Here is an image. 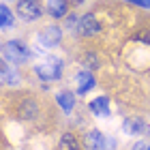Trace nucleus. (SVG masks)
I'll use <instances>...</instances> for the list:
<instances>
[{
  "mask_svg": "<svg viewBox=\"0 0 150 150\" xmlns=\"http://www.w3.org/2000/svg\"><path fill=\"white\" fill-rule=\"evenodd\" d=\"M30 54L32 52L22 43V41H6V43H2V60H6V62H11V64L28 62Z\"/></svg>",
  "mask_w": 150,
  "mask_h": 150,
  "instance_id": "obj_1",
  "label": "nucleus"
},
{
  "mask_svg": "<svg viewBox=\"0 0 150 150\" xmlns=\"http://www.w3.org/2000/svg\"><path fill=\"white\" fill-rule=\"evenodd\" d=\"M35 71H37V75L43 81H54V79H58L60 75H62V62H60L58 58L50 56V58H45L41 64H37Z\"/></svg>",
  "mask_w": 150,
  "mask_h": 150,
  "instance_id": "obj_2",
  "label": "nucleus"
},
{
  "mask_svg": "<svg viewBox=\"0 0 150 150\" xmlns=\"http://www.w3.org/2000/svg\"><path fill=\"white\" fill-rule=\"evenodd\" d=\"M84 144L88 150H114L116 148V142L112 137H107V135H103L101 131H90L86 135Z\"/></svg>",
  "mask_w": 150,
  "mask_h": 150,
  "instance_id": "obj_3",
  "label": "nucleus"
},
{
  "mask_svg": "<svg viewBox=\"0 0 150 150\" xmlns=\"http://www.w3.org/2000/svg\"><path fill=\"white\" fill-rule=\"evenodd\" d=\"M17 15L26 19V22H35L43 15V6H41L39 0H19L17 4Z\"/></svg>",
  "mask_w": 150,
  "mask_h": 150,
  "instance_id": "obj_4",
  "label": "nucleus"
},
{
  "mask_svg": "<svg viewBox=\"0 0 150 150\" xmlns=\"http://www.w3.org/2000/svg\"><path fill=\"white\" fill-rule=\"evenodd\" d=\"M60 41H62V30H60L58 26H47V28H43L39 32V45L43 47V50H52Z\"/></svg>",
  "mask_w": 150,
  "mask_h": 150,
  "instance_id": "obj_5",
  "label": "nucleus"
},
{
  "mask_svg": "<svg viewBox=\"0 0 150 150\" xmlns=\"http://www.w3.org/2000/svg\"><path fill=\"white\" fill-rule=\"evenodd\" d=\"M79 35L84 37H94L101 32V24L97 22V17L92 15V13H86L84 17H79Z\"/></svg>",
  "mask_w": 150,
  "mask_h": 150,
  "instance_id": "obj_6",
  "label": "nucleus"
},
{
  "mask_svg": "<svg viewBox=\"0 0 150 150\" xmlns=\"http://www.w3.org/2000/svg\"><path fill=\"white\" fill-rule=\"evenodd\" d=\"M90 112L94 114V116H103V118H107V116H110V99L107 97H97L90 103Z\"/></svg>",
  "mask_w": 150,
  "mask_h": 150,
  "instance_id": "obj_7",
  "label": "nucleus"
},
{
  "mask_svg": "<svg viewBox=\"0 0 150 150\" xmlns=\"http://www.w3.org/2000/svg\"><path fill=\"white\" fill-rule=\"evenodd\" d=\"M94 88V77L90 71H79L77 73V92L79 94H86L88 90Z\"/></svg>",
  "mask_w": 150,
  "mask_h": 150,
  "instance_id": "obj_8",
  "label": "nucleus"
},
{
  "mask_svg": "<svg viewBox=\"0 0 150 150\" xmlns=\"http://www.w3.org/2000/svg\"><path fill=\"white\" fill-rule=\"evenodd\" d=\"M0 81H2V86H15V84H19V75L6 67V60L0 62Z\"/></svg>",
  "mask_w": 150,
  "mask_h": 150,
  "instance_id": "obj_9",
  "label": "nucleus"
},
{
  "mask_svg": "<svg viewBox=\"0 0 150 150\" xmlns=\"http://www.w3.org/2000/svg\"><path fill=\"white\" fill-rule=\"evenodd\" d=\"M144 129H146V125H144L142 118H127L125 122H122V131H125L127 135H139Z\"/></svg>",
  "mask_w": 150,
  "mask_h": 150,
  "instance_id": "obj_10",
  "label": "nucleus"
},
{
  "mask_svg": "<svg viewBox=\"0 0 150 150\" xmlns=\"http://www.w3.org/2000/svg\"><path fill=\"white\" fill-rule=\"evenodd\" d=\"M47 13L52 17H64L67 15V0H50L47 2Z\"/></svg>",
  "mask_w": 150,
  "mask_h": 150,
  "instance_id": "obj_11",
  "label": "nucleus"
},
{
  "mask_svg": "<svg viewBox=\"0 0 150 150\" xmlns=\"http://www.w3.org/2000/svg\"><path fill=\"white\" fill-rule=\"evenodd\" d=\"M56 101H58V105H60V110H62V112H67V114L73 112V107H75L73 92H60L58 97H56Z\"/></svg>",
  "mask_w": 150,
  "mask_h": 150,
  "instance_id": "obj_12",
  "label": "nucleus"
},
{
  "mask_svg": "<svg viewBox=\"0 0 150 150\" xmlns=\"http://www.w3.org/2000/svg\"><path fill=\"white\" fill-rule=\"evenodd\" d=\"M60 148H62V150H79L77 139H75L71 133H64L62 137H60Z\"/></svg>",
  "mask_w": 150,
  "mask_h": 150,
  "instance_id": "obj_13",
  "label": "nucleus"
},
{
  "mask_svg": "<svg viewBox=\"0 0 150 150\" xmlns=\"http://www.w3.org/2000/svg\"><path fill=\"white\" fill-rule=\"evenodd\" d=\"M0 13H2V22H0V24H2V28H9V26L13 24V15H11L9 6L2 4V6H0Z\"/></svg>",
  "mask_w": 150,
  "mask_h": 150,
  "instance_id": "obj_14",
  "label": "nucleus"
},
{
  "mask_svg": "<svg viewBox=\"0 0 150 150\" xmlns=\"http://www.w3.org/2000/svg\"><path fill=\"white\" fill-rule=\"evenodd\" d=\"M127 2H133L137 6H144V9H150V0H127Z\"/></svg>",
  "mask_w": 150,
  "mask_h": 150,
  "instance_id": "obj_15",
  "label": "nucleus"
},
{
  "mask_svg": "<svg viewBox=\"0 0 150 150\" xmlns=\"http://www.w3.org/2000/svg\"><path fill=\"white\" fill-rule=\"evenodd\" d=\"M131 150H150V144H146V142H137Z\"/></svg>",
  "mask_w": 150,
  "mask_h": 150,
  "instance_id": "obj_16",
  "label": "nucleus"
},
{
  "mask_svg": "<svg viewBox=\"0 0 150 150\" xmlns=\"http://www.w3.org/2000/svg\"><path fill=\"white\" fill-rule=\"evenodd\" d=\"M86 58H88V64H92V67L97 64V56H94L92 52H88V56H86Z\"/></svg>",
  "mask_w": 150,
  "mask_h": 150,
  "instance_id": "obj_17",
  "label": "nucleus"
},
{
  "mask_svg": "<svg viewBox=\"0 0 150 150\" xmlns=\"http://www.w3.org/2000/svg\"><path fill=\"white\" fill-rule=\"evenodd\" d=\"M69 2H71V4H75V6H79L81 2H84V0H69Z\"/></svg>",
  "mask_w": 150,
  "mask_h": 150,
  "instance_id": "obj_18",
  "label": "nucleus"
}]
</instances>
